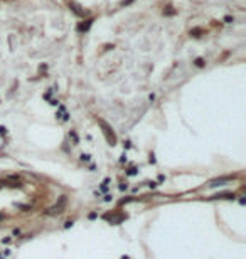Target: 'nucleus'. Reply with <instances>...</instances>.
<instances>
[{
  "label": "nucleus",
  "mask_w": 246,
  "mask_h": 259,
  "mask_svg": "<svg viewBox=\"0 0 246 259\" xmlns=\"http://www.w3.org/2000/svg\"><path fill=\"white\" fill-rule=\"evenodd\" d=\"M110 184H111V178H110V177H106L105 180H103V184H101V185H106V187H108Z\"/></svg>",
  "instance_id": "18"
},
{
  "label": "nucleus",
  "mask_w": 246,
  "mask_h": 259,
  "mask_svg": "<svg viewBox=\"0 0 246 259\" xmlns=\"http://www.w3.org/2000/svg\"><path fill=\"white\" fill-rule=\"evenodd\" d=\"M137 173H138V170L135 168V167H131V168L127 170V175H128V177H133V175H137Z\"/></svg>",
  "instance_id": "9"
},
{
  "label": "nucleus",
  "mask_w": 246,
  "mask_h": 259,
  "mask_svg": "<svg viewBox=\"0 0 246 259\" xmlns=\"http://www.w3.org/2000/svg\"><path fill=\"white\" fill-rule=\"evenodd\" d=\"M4 219H5V215H4V214H0V220H4Z\"/></svg>",
  "instance_id": "23"
},
{
  "label": "nucleus",
  "mask_w": 246,
  "mask_h": 259,
  "mask_svg": "<svg viewBox=\"0 0 246 259\" xmlns=\"http://www.w3.org/2000/svg\"><path fill=\"white\" fill-rule=\"evenodd\" d=\"M137 198L135 197H127V198H122L120 200V205H125V204H130V202H135Z\"/></svg>",
  "instance_id": "7"
},
{
  "label": "nucleus",
  "mask_w": 246,
  "mask_h": 259,
  "mask_svg": "<svg viewBox=\"0 0 246 259\" xmlns=\"http://www.w3.org/2000/svg\"><path fill=\"white\" fill-rule=\"evenodd\" d=\"M211 198H236V194H233V192H219L216 195H212Z\"/></svg>",
  "instance_id": "3"
},
{
  "label": "nucleus",
  "mask_w": 246,
  "mask_h": 259,
  "mask_svg": "<svg viewBox=\"0 0 246 259\" xmlns=\"http://www.w3.org/2000/svg\"><path fill=\"white\" fill-rule=\"evenodd\" d=\"M118 189H120V192H127L128 190V184H120L118 185Z\"/></svg>",
  "instance_id": "12"
},
{
  "label": "nucleus",
  "mask_w": 246,
  "mask_h": 259,
  "mask_svg": "<svg viewBox=\"0 0 246 259\" xmlns=\"http://www.w3.org/2000/svg\"><path fill=\"white\" fill-rule=\"evenodd\" d=\"M95 170H96V165L91 163V165H89V172H95Z\"/></svg>",
  "instance_id": "22"
},
{
  "label": "nucleus",
  "mask_w": 246,
  "mask_h": 259,
  "mask_svg": "<svg viewBox=\"0 0 246 259\" xmlns=\"http://www.w3.org/2000/svg\"><path fill=\"white\" fill-rule=\"evenodd\" d=\"M69 137L73 138V141H74V145H78V143H79V138H78V135H76V131H74V130H71V131H69Z\"/></svg>",
  "instance_id": "6"
},
{
  "label": "nucleus",
  "mask_w": 246,
  "mask_h": 259,
  "mask_svg": "<svg viewBox=\"0 0 246 259\" xmlns=\"http://www.w3.org/2000/svg\"><path fill=\"white\" fill-rule=\"evenodd\" d=\"M120 162H122V163H125V162H127V155H125V153L122 155V158H120Z\"/></svg>",
  "instance_id": "20"
},
{
  "label": "nucleus",
  "mask_w": 246,
  "mask_h": 259,
  "mask_svg": "<svg viewBox=\"0 0 246 259\" xmlns=\"http://www.w3.org/2000/svg\"><path fill=\"white\" fill-rule=\"evenodd\" d=\"M81 162H84V163L91 162V155H88V153H83V155H81Z\"/></svg>",
  "instance_id": "10"
},
{
  "label": "nucleus",
  "mask_w": 246,
  "mask_h": 259,
  "mask_svg": "<svg viewBox=\"0 0 246 259\" xmlns=\"http://www.w3.org/2000/svg\"><path fill=\"white\" fill-rule=\"evenodd\" d=\"M64 204H66V195H62L57 205L51 207V209H46V210L42 212V214H46V215H56V214H61V212H62V207H64Z\"/></svg>",
  "instance_id": "2"
},
{
  "label": "nucleus",
  "mask_w": 246,
  "mask_h": 259,
  "mask_svg": "<svg viewBox=\"0 0 246 259\" xmlns=\"http://www.w3.org/2000/svg\"><path fill=\"white\" fill-rule=\"evenodd\" d=\"M123 145H125V148H131V141H130V140H127Z\"/></svg>",
  "instance_id": "19"
},
{
  "label": "nucleus",
  "mask_w": 246,
  "mask_h": 259,
  "mask_svg": "<svg viewBox=\"0 0 246 259\" xmlns=\"http://www.w3.org/2000/svg\"><path fill=\"white\" fill-rule=\"evenodd\" d=\"M73 225H74V220H68V222H64V229H69Z\"/></svg>",
  "instance_id": "14"
},
{
  "label": "nucleus",
  "mask_w": 246,
  "mask_h": 259,
  "mask_svg": "<svg viewBox=\"0 0 246 259\" xmlns=\"http://www.w3.org/2000/svg\"><path fill=\"white\" fill-rule=\"evenodd\" d=\"M194 64L201 68V66H204V59H202V57H199V59H196V62H194Z\"/></svg>",
  "instance_id": "13"
},
{
  "label": "nucleus",
  "mask_w": 246,
  "mask_h": 259,
  "mask_svg": "<svg viewBox=\"0 0 246 259\" xmlns=\"http://www.w3.org/2000/svg\"><path fill=\"white\" fill-rule=\"evenodd\" d=\"M233 177H221V178H216V180H212L209 187H218V185H224V182H229Z\"/></svg>",
  "instance_id": "4"
},
{
  "label": "nucleus",
  "mask_w": 246,
  "mask_h": 259,
  "mask_svg": "<svg viewBox=\"0 0 246 259\" xmlns=\"http://www.w3.org/2000/svg\"><path fill=\"white\" fill-rule=\"evenodd\" d=\"M98 123L101 125V128H103V133H105V137H106V140L110 141V145L113 146V145H116V137H115V133H113V130L110 128L106 123L103 121V120H98Z\"/></svg>",
  "instance_id": "1"
},
{
  "label": "nucleus",
  "mask_w": 246,
  "mask_h": 259,
  "mask_svg": "<svg viewBox=\"0 0 246 259\" xmlns=\"http://www.w3.org/2000/svg\"><path fill=\"white\" fill-rule=\"evenodd\" d=\"M10 252H12V251L7 247V249H4V251H2V256H4V258H7V256H10Z\"/></svg>",
  "instance_id": "15"
},
{
  "label": "nucleus",
  "mask_w": 246,
  "mask_h": 259,
  "mask_svg": "<svg viewBox=\"0 0 246 259\" xmlns=\"http://www.w3.org/2000/svg\"><path fill=\"white\" fill-rule=\"evenodd\" d=\"M17 209H20L22 212H30V210H32V205H29V204H17Z\"/></svg>",
  "instance_id": "5"
},
{
  "label": "nucleus",
  "mask_w": 246,
  "mask_h": 259,
  "mask_svg": "<svg viewBox=\"0 0 246 259\" xmlns=\"http://www.w3.org/2000/svg\"><path fill=\"white\" fill-rule=\"evenodd\" d=\"M96 217H98V214H96V212H89V214H88V219H91V220L96 219Z\"/></svg>",
  "instance_id": "17"
},
{
  "label": "nucleus",
  "mask_w": 246,
  "mask_h": 259,
  "mask_svg": "<svg viewBox=\"0 0 246 259\" xmlns=\"http://www.w3.org/2000/svg\"><path fill=\"white\" fill-rule=\"evenodd\" d=\"M2 258H4V256H2V251H0V259H2Z\"/></svg>",
  "instance_id": "25"
},
{
  "label": "nucleus",
  "mask_w": 246,
  "mask_h": 259,
  "mask_svg": "<svg viewBox=\"0 0 246 259\" xmlns=\"http://www.w3.org/2000/svg\"><path fill=\"white\" fill-rule=\"evenodd\" d=\"M103 202H111L113 200V194H105V197L101 198Z\"/></svg>",
  "instance_id": "11"
},
{
  "label": "nucleus",
  "mask_w": 246,
  "mask_h": 259,
  "mask_svg": "<svg viewBox=\"0 0 246 259\" xmlns=\"http://www.w3.org/2000/svg\"><path fill=\"white\" fill-rule=\"evenodd\" d=\"M12 242V237H4L2 239V244H10Z\"/></svg>",
  "instance_id": "16"
},
{
  "label": "nucleus",
  "mask_w": 246,
  "mask_h": 259,
  "mask_svg": "<svg viewBox=\"0 0 246 259\" xmlns=\"http://www.w3.org/2000/svg\"><path fill=\"white\" fill-rule=\"evenodd\" d=\"M22 232H20V229H14V236H20Z\"/></svg>",
  "instance_id": "21"
},
{
  "label": "nucleus",
  "mask_w": 246,
  "mask_h": 259,
  "mask_svg": "<svg viewBox=\"0 0 246 259\" xmlns=\"http://www.w3.org/2000/svg\"><path fill=\"white\" fill-rule=\"evenodd\" d=\"M147 187H148L150 190H153V189H157V187H158V182H155V180H150V182H147Z\"/></svg>",
  "instance_id": "8"
},
{
  "label": "nucleus",
  "mask_w": 246,
  "mask_h": 259,
  "mask_svg": "<svg viewBox=\"0 0 246 259\" xmlns=\"http://www.w3.org/2000/svg\"><path fill=\"white\" fill-rule=\"evenodd\" d=\"M122 259H130V256H122Z\"/></svg>",
  "instance_id": "24"
}]
</instances>
